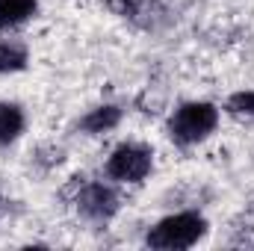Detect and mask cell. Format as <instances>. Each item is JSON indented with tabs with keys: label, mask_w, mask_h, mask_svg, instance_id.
Returning a JSON list of instances; mask_svg holds the SVG:
<instances>
[{
	"label": "cell",
	"mask_w": 254,
	"mask_h": 251,
	"mask_svg": "<svg viewBox=\"0 0 254 251\" xmlns=\"http://www.w3.org/2000/svg\"><path fill=\"white\" fill-rule=\"evenodd\" d=\"M204 234H207L204 216H198V213H175V216H166L163 222H157L148 231L145 243L151 249L178 251V249H192Z\"/></svg>",
	"instance_id": "1"
},
{
	"label": "cell",
	"mask_w": 254,
	"mask_h": 251,
	"mask_svg": "<svg viewBox=\"0 0 254 251\" xmlns=\"http://www.w3.org/2000/svg\"><path fill=\"white\" fill-rule=\"evenodd\" d=\"M219 125V110L207 101H192L175 110V116L169 119V136L178 145H195L201 139H207Z\"/></svg>",
	"instance_id": "2"
},
{
	"label": "cell",
	"mask_w": 254,
	"mask_h": 251,
	"mask_svg": "<svg viewBox=\"0 0 254 251\" xmlns=\"http://www.w3.org/2000/svg\"><path fill=\"white\" fill-rule=\"evenodd\" d=\"M154 169V151L136 142L119 145L107 160V175L122 184H142Z\"/></svg>",
	"instance_id": "3"
},
{
	"label": "cell",
	"mask_w": 254,
	"mask_h": 251,
	"mask_svg": "<svg viewBox=\"0 0 254 251\" xmlns=\"http://www.w3.org/2000/svg\"><path fill=\"white\" fill-rule=\"evenodd\" d=\"M74 204L86 219L107 222L119 210V195L110 187H104V184H83V189L74 195Z\"/></svg>",
	"instance_id": "4"
},
{
	"label": "cell",
	"mask_w": 254,
	"mask_h": 251,
	"mask_svg": "<svg viewBox=\"0 0 254 251\" xmlns=\"http://www.w3.org/2000/svg\"><path fill=\"white\" fill-rule=\"evenodd\" d=\"M122 122V110L116 104H104V107H95L92 113H86L80 119V130L92 133V136H101V133H110L116 130Z\"/></svg>",
	"instance_id": "5"
},
{
	"label": "cell",
	"mask_w": 254,
	"mask_h": 251,
	"mask_svg": "<svg viewBox=\"0 0 254 251\" xmlns=\"http://www.w3.org/2000/svg\"><path fill=\"white\" fill-rule=\"evenodd\" d=\"M39 0H0V30L24 24L36 12Z\"/></svg>",
	"instance_id": "6"
},
{
	"label": "cell",
	"mask_w": 254,
	"mask_h": 251,
	"mask_svg": "<svg viewBox=\"0 0 254 251\" xmlns=\"http://www.w3.org/2000/svg\"><path fill=\"white\" fill-rule=\"evenodd\" d=\"M24 133V110L18 104H0V145L15 142Z\"/></svg>",
	"instance_id": "7"
},
{
	"label": "cell",
	"mask_w": 254,
	"mask_h": 251,
	"mask_svg": "<svg viewBox=\"0 0 254 251\" xmlns=\"http://www.w3.org/2000/svg\"><path fill=\"white\" fill-rule=\"evenodd\" d=\"M27 68V51L12 42H0V74H15Z\"/></svg>",
	"instance_id": "8"
},
{
	"label": "cell",
	"mask_w": 254,
	"mask_h": 251,
	"mask_svg": "<svg viewBox=\"0 0 254 251\" xmlns=\"http://www.w3.org/2000/svg\"><path fill=\"white\" fill-rule=\"evenodd\" d=\"M225 110L231 116H246L252 119L254 116V92H234L228 101H225Z\"/></svg>",
	"instance_id": "9"
},
{
	"label": "cell",
	"mask_w": 254,
	"mask_h": 251,
	"mask_svg": "<svg viewBox=\"0 0 254 251\" xmlns=\"http://www.w3.org/2000/svg\"><path fill=\"white\" fill-rule=\"evenodd\" d=\"M107 9H110L113 15L133 18V15H136V0H107Z\"/></svg>",
	"instance_id": "10"
}]
</instances>
